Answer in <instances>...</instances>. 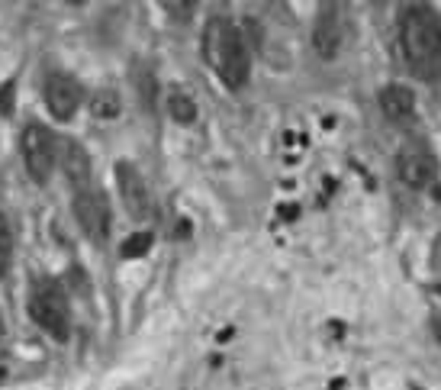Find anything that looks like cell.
Segmentation results:
<instances>
[{"label":"cell","instance_id":"6da1fadb","mask_svg":"<svg viewBox=\"0 0 441 390\" xmlns=\"http://www.w3.org/2000/svg\"><path fill=\"white\" fill-rule=\"evenodd\" d=\"M399 45L416 78H441V20L435 10L406 7L399 13Z\"/></svg>","mask_w":441,"mask_h":390},{"label":"cell","instance_id":"7a4b0ae2","mask_svg":"<svg viewBox=\"0 0 441 390\" xmlns=\"http://www.w3.org/2000/svg\"><path fill=\"white\" fill-rule=\"evenodd\" d=\"M203 58L216 68L222 81L239 91L248 81V71H252V62H248V49H245V39L239 26L226 16H213L203 30Z\"/></svg>","mask_w":441,"mask_h":390},{"label":"cell","instance_id":"3957f363","mask_svg":"<svg viewBox=\"0 0 441 390\" xmlns=\"http://www.w3.org/2000/svg\"><path fill=\"white\" fill-rule=\"evenodd\" d=\"M20 148H23V161H26V171L32 174V181L45 184V181L52 178L55 165H58V139L45 126L32 123V126L23 129Z\"/></svg>","mask_w":441,"mask_h":390},{"label":"cell","instance_id":"277c9868","mask_svg":"<svg viewBox=\"0 0 441 390\" xmlns=\"http://www.w3.org/2000/svg\"><path fill=\"white\" fill-rule=\"evenodd\" d=\"M32 319L49 332L52 339L64 342L68 332H71V310H68V300L58 287H39L36 297H32Z\"/></svg>","mask_w":441,"mask_h":390},{"label":"cell","instance_id":"5b68a950","mask_svg":"<svg viewBox=\"0 0 441 390\" xmlns=\"http://www.w3.org/2000/svg\"><path fill=\"white\" fill-rule=\"evenodd\" d=\"M74 220L84 229L87 239L94 242H106L110 236V203L106 194L97 187H84L74 194Z\"/></svg>","mask_w":441,"mask_h":390},{"label":"cell","instance_id":"8992f818","mask_svg":"<svg viewBox=\"0 0 441 390\" xmlns=\"http://www.w3.org/2000/svg\"><path fill=\"white\" fill-rule=\"evenodd\" d=\"M396 174L399 181L406 184V187L412 190H425L435 184V178H438V165H435V155H431L425 146H406L399 148L396 155Z\"/></svg>","mask_w":441,"mask_h":390},{"label":"cell","instance_id":"52a82bcc","mask_svg":"<svg viewBox=\"0 0 441 390\" xmlns=\"http://www.w3.org/2000/svg\"><path fill=\"white\" fill-rule=\"evenodd\" d=\"M116 187H119V197H123L132 220H148L152 216V194L145 187V178L129 161L116 165Z\"/></svg>","mask_w":441,"mask_h":390},{"label":"cell","instance_id":"ba28073f","mask_svg":"<svg viewBox=\"0 0 441 390\" xmlns=\"http://www.w3.org/2000/svg\"><path fill=\"white\" fill-rule=\"evenodd\" d=\"M81 97H84V91H81V84L74 81L71 74H62L55 71L45 78V106L52 110L55 119H71L74 110L81 106Z\"/></svg>","mask_w":441,"mask_h":390},{"label":"cell","instance_id":"9c48e42d","mask_svg":"<svg viewBox=\"0 0 441 390\" xmlns=\"http://www.w3.org/2000/svg\"><path fill=\"white\" fill-rule=\"evenodd\" d=\"M313 49L319 58L332 62L342 49V20H338V10L332 3H326L319 16H315V26H313Z\"/></svg>","mask_w":441,"mask_h":390},{"label":"cell","instance_id":"30bf717a","mask_svg":"<svg viewBox=\"0 0 441 390\" xmlns=\"http://www.w3.org/2000/svg\"><path fill=\"white\" fill-rule=\"evenodd\" d=\"M58 165H62L64 178L71 181L78 190L91 187V155L84 152L81 142H74V139H58Z\"/></svg>","mask_w":441,"mask_h":390},{"label":"cell","instance_id":"8fae6325","mask_svg":"<svg viewBox=\"0 0 441 390\" xmlns=\"http://www.w3.org/2000/svg\"><path fill=\"white\" fill-rule=\"evenodd\" d=\"M380 110H383L387 119L403 123V119H409L412 110H416V94L403 84H390L380 91Z\"/></svg>","mask_w":441,"mask_h":390},{"label":"cell","instance_id":"7c38bea8","mask_svg":"<svg viewBox=\"0 0 441 390\" xmlns=\"http://www.w3.org/2000/svg\"><path fill=\"white\" fill-rule=\"evenodd\" d=\"M91 113H94L97 119H116V116L123 113V97L116 94L113 87H100V91H94V97H91Z\"/></svg>","mask_w":441,"mask_h":390},{"label":"cell","instance_id":"4fadbf2b","mask_svg":"<svg viewBox=\"0 0 441 390\" xmlns=\"http://www.w3.org/2000/svg\"><path fill=\"white\" fill-rule=\"evenodd\" d=\"M168 113L174 123H180V126H190L193 119H197V104H193V97L184 94V91H174V94L168 97Z\"/></svg>","mask_w":441,"mask_h":390},{"label":"cell","instance_id":"5bb4252c","mask_svg":"<svg viewBox=\"0 0 441 390\" xmlns=\"http://www.w3.org/2000/svg\"><path fill=\"white\" fill-rule=\"evenodd\" d=\"M148 249H152V232H136L123 242L119 252H123V258H142V255H148Z\"/></svg>","mask_w":441,"mask_h":390},{"label":"cell","instance_id":"9a60e30c","mask_svg":"<svg viewBox=\"0 0 441 390\" xmlns=\"http://www.w3.org/2000/svg\"><path fill=\"white\" fill-rule=\"evenodd\" d=\"M10 252H13V236H10L7 220H3V213H0V271H3V264H7Z\"/></svg>","mask_w":441,"mask_h":390},{"label":"cell","instance_id":"2e32d148","mask_svg":"<svg viewBox=\"0 0 441 390\" xmlns=\"http://www.w3.org/2000/svg\"><path fill=\"white\" fill-rule=\"evenodd\" d=\"M139 94H142V104L145 106L155 104V78L148 71H139Z\"/></svg>","mask_w":441,"mask_h":390},{"label":"cell","instance_id":"e0dca14e","mask_svg":"<svg viewBox=\"0 0 441 390\" xmlns=\"http://www.w3.org/2000/svg\"><path fill=\"white\" fill-rule=\"evenodd\" d=\"M13 104H16V84H13V81H7V84L0 87V113L10 116L13 113Z\"/></svg>","mask_w":441,"mask_h":390},{"label":"cell","instance_id":"ac0fdd59","mask_svg":"<svg viewBox=\"0 0 441 390\" xmlns=\"http://www.w3.org/2000/svg\"><path fill=\"white\" fill-rule=\"evenodd\" d=\"M281 216H287V220H294V216H296V207H281Z\"/></svg>","mask_w":441,"mask_h":390},{"label":"cell","instance_id":"d6986e66","mask_svg":"<svg viewBox=\"0 0 441 390\" xmlns=\"http://www.w3.org/2000/svg\"><path fill=\"white\" fill-rule=\"evenodd\" d=\"M329 390H345V380H335V384H332Z\"/></svg>","mask_w":441,"mask_h":390},{"label":"cell","instance_id":"ffe728a7","mask_svg":"<svg viewBox=\"0 0 441 390\" xmlns=\"http://www.w3.org/2000/svg\"><path fill=\"white\" fill-rule=\"evenodd\" d=\"M435 290H438V297H441V284H438V287H435Z\"/></svg>","mask_w":441,"mask_h":390},{"label":"cell","instance_id":"44dd1931","mask_svg":"<svg viewBox=\"0 0 441 390\" xmlns=\"http://www.w3.org/2000/svg\"><path fill=\"white\" fill-rule=\"evenodd\" d=\"M0 332H3V326H0Z\"/></svg>","mask_w":441,"mask_h":390}]
</instances>
